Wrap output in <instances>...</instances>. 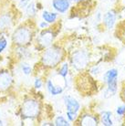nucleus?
I'll return each instance as SVG.
<instances>
[{
  "instance_id": "nucleus-1",
  "label": "nucleus",
  "mask_w": 125,
  "mask_h": 126,
  "mask_svg": "<svg viewBox=\"0 0 125 126\" xmlns=\"http://www.w3.org/2000/svg\"><path fill=\"white\" fill-rule=\"evenodd\" d=\"M93 56V51L89 45H79L68 52V60L71 69L77 74L86 71L94 63Z\"/></svg>"
},
{
  "instance_id": "nucleus-2",
  "label": "nucleus",
  "mask_w": 125,
  "mask_h": 126,
  "mask_svg": "<svg viewBox=\"0 0 125 126\" xmlns=\"http://www.w3.org/2000/svg\"><path fill=\"white\" fill-rule=\"evenodd\" d=\"M68 51L60 43H54L40 52L38 65L44 70L56 69L66 60Z\"/></svg>"
},
{
  "instance_id": "nucleus-3",
  "label": "nucleus",
  "mask_w": 125,
  "mask_h": 126,
  "mask_svg": "<svg viewBox=\"0 0 125 126\" xmlns=\"http://www.w3.org/2000/svg\"><path fill=\"white\" fill-rule=\"evenodd\" d=\"M43 103L38 96H29L24 99L19 108V116L22 124L26 122H36L40 119L43 112Z\"/></svg>"
},
{
  "instance_id": "nucleus-4",
  "label": "nucleus",
  "mask_w": 125,
  "mask_h": 126,
  "mask_svg": "<svg viewBox=\"0 0 125 126\" xmlns=\"http://www.w3.org/2000/svg\"><path fill=\"white\" fill-rule=\"evenodd\" d=\"M38 27L33 24L32 19H29L24 24L17 26L13 30L11 40L15 46H29L34 42L35 37L38 33Z\"/></svg>"
},
{
  "instance_id": "nucleus-5",
  "label": "nucleus",
  "mask_w": 125,
  "mask_h": 126,
  "mask_svg": "<svg viewBox=\"0 0 125 126\" xmlns=\"http://www.w3.org/2000/svg\"><path fill=\"white\" fill-rule=\"evenodd\" d=\"M73 83L75 84L76 89L79 93L87 96L92 95L95 92L97 93L99 90L103 88L101 82L91 77L87 71L77 73L75 76V80L73 79Z\"/></svg>"
},
{
  "instance_id": "nucleus-6",
  "label": "nucleus",
  "mask_w": 125,
  "mask_h": 126,
  "mask_svg": "<svg viewBox=\"0 0 125 126\" xmlns=\"http://www.w3.org/2000/svg\"><path fill=\"white\" fill-rule=\"evenodd\" d=\"M119 69L116 68H109L104 70L101 75V84L103 86L102 97L105 100L116 96L119 91Z\"/></svg>"
},
{
  "instance_id": "nucleus-7",
  "label": "nucleus",
  "mask_w": 125,
  "mask_h": 126,
  "mask_svg": "<svg viewBox=\"0 0 125 126\" xmlns=\"http://www.w3.org/2000/svg\"><path fill=\"white\" fill-rule=\"evenodd\" d=\"M57 24L58 23L51 25L49 28L46 29L38 31L33 42L35 45V50L41 52L45 48L50 47L51 45L55 43V40L60 30V29H56Z\"/></svg>"
},
{
  "instance_id": "nucleus-8",
  "label": "nucleus",
  "mask_w": 125,
  "mask_h": 126,
  "mask_svg": "<svg viewBox=\"0 0 125 126\" xmlns=\"http://www.w3.org/2000/svg\"><path fill=\"white\" fill-rule=\"evenodd\" d=\"M75 124L79 126H99L100 124L99 113L92 110H80Z\"/></svg>"
},
{
  "instance_id": "nucleus-9",
  "label": "nucleus",
  "mask_w": 125,
  "mask_h": 126,
  "mask_svg": "<svg viewBox=\"0 0 125 126\" xmlns=\"http://www.w3.org/2000/svg\"><path fill=\"white\" fill-rule=\"evenodd\" d=\"M120 11L115 7L109 8L107 11L103 13V16H102V21L100 26L104 28L106 30H112L116 28V26L118 24V20H119Z\"/></svg>"
},
{
  "instance_id": "nucleus-10",
  "label": "nucleus",
  "mask_w": 125,
  "mask_h": 126,
  "mask_svg": "<svg viewBox=\"0 0 125 126\" xmlns=\"http://www.w3.org/2000/svg\"><path fill=\"white\" fill-rule=\"evenodd\" d=\"M14 83V77L9 69H0V92L9 91Z\"/></svg>"
},
{
  "instance_id": "nucleus-11",
  "label": "nucleus",
  "mask_w": 125,
  "mask_h": 126,
  "mask_svg": "<svg viewBox=\"0 0 125 126\" xmlns=\"http://www.w3.org/2000/svg\"><path fill=\"white\" fill-rule=\"evenodd\" d=\"M62 102L64 104L66 111H72L79 113L81 110V104L77 98L70 94L62 95Z\"/></svg>"
},
{
  "instance_id": "nucleus-12",
  "label": "nucleus",
  "mask_w": 125,
  "mask_h": 126,
  "mask_svg": "<svg viewBox=\"0 0 125 126\" xmlns=\"http://www.w3.org/2000/svg\"><path fill=\"white\" fill-rule=\"evenodd\" d=\"M45 86H46V90L48 92V94L52 97H58L60 96L64 93V92L66 91L65 86L64 84H60L55 82L53 79L47 78L45 81Z\"/></svg>"
},
{
  "instance_id": "nucleus-13",
  "label": "nucleus",
  "mask_w": 125,
  "mask_h": 126,
  "mask_svg": "<svg viewBox=\"0 0 125 126\" xmlns=\"http://www.w3.org/2000/svg\"><path fill=\"white\" fill-rule=\"evenodd\" d=\"M72 3L70 0H52L51 8L60 15H65L71 8Z\"/></svg>"
},
{
  "instance_id": "nucleus-14",
  "label": "nucleus",
  "mask_w": 125,
  "mask_h": 126,
  "mask_svg": "<svg viewBox=\"0 0 125 126\" xmlns=\"http://www.w3.org/2000/svg\"><path fill=\"white\" fill-rule=\"evenodd\" d=\"M14 23V16L10 12L0 13V32H5L12 29Z\"/></svg>"
},
{
  "instance_id": "nucleus-15",
  "label": "nucleus",
  "mask_w": 125,
  "mask_h": 126,
  "mask_svg": "<svg viewBox=\"0 0 125 126\" xmlns=\"http://www.w3.org/2000/svg\"><path fill=\"white\" fill-rule=\"evenodd\" d=\"M28 47L29 46H16V55L20 61H28L33 57V50Z\"/></svg>"
},
{
  "instance_id": "nucleus-16",
  "label": "nucleus",
  "mask_w": 125,
  "mask_h": 126,
  "mask_svg": "<svg viewBox=\"0 0 125 126\" xmlns=\"http://www.w3.org/2000/svg\"><path fill=\"white\" fill-rule=\"evenodd\" d=\"M100 124L103 126H113L115 124V116L113 115V112L111 110H103L100 113Z\"/></svg>"
},
{
  "instance_id": "nucleus-17",
  "label": "nucleus",
  "mask_w": 125,
  "mask_h": 126,
  "mask_svg": "<svg viewBox=\"0 0 125 126\" xmlns=\"http://www.w3.org/2000/svg\"><path fill=\"white\" fill-rule=\"evenodd\" d=\"M59 16H60V14L57 13L56 11H51V10H47V9H43L41 11V18L42 20L47 22L49 25H54L58 23V20H59Z\"/></svg>"
},
{
  "instance_id": "nucleus-18",
  "label": "nucleus",
  "mask_w": 125,
  "mask_h": 126,
  "mask_svg": "<svg viewBox=\"0 0 125 126\" xmlns=\"http://www.w3.org/2000/svg\"><path fill=\"white\" fill-rule=\"evenodd\" d=\"M91 77H93L94 79H98L100 77H101V75L103 74V67L100 64V62H94L92 63L91 66L88 68V69L86 70Z\"/></svg>"
},
{
  "instance_id": "nucleus-19",
  "label": "nucleus",
  "mask_w": 125,
  "mask_h": 126,
  "mask_svg": "<svg viewBox=\"0 0 125 126\" xmlns=\"http://www.w3.org/2000/svg\"><path fill=\"white\" fill-rule=\"evenodd\" d=\"M70 70H71V68H70L69 60H66L56 69L57 74L60 76V77H61L62 79H64V80L69 76Z\"/></svg>"
},
{
  "instance_id": "nucleus-20",
  "label": "nucleus",
  "mask_w": 125,
  "mask_h": 126,
  "mask_svg": "<svg viewBox=\"0 0 125 126\" xmlns=\"http://www.w3.org/2000/svg\"><path fill=\"white\" fill-rule=\"evenodd\" d=\"M38 11H39V10H38V7H37V4H36V2H34V1L30 2V3L28 5V6L24 9V12H25L26 16L28 17V19L35 18V17L37 16V15H38Z\"/></svg>"
},
{
  "instance_id": "nucleus-21",
  "label": "nucleus",
  "mask_w": 125,
  "mask_h": 126,
  "mask_svg": "<svg viewBox=\"0 0 125 126\" xmlns=\"http://www.w3.org/2000/svg\"><path fill=\"white\" fill-rule=\"evenodd\" d=\"M54 126H70L72 125V123L69 122L67 117L60 114V115H57L53 120Z\"/></svg>"
},
{
  "instance_id": "nucleus-22",
  "label": "nucleus",
  "mask_w": 125,
  "mask_h": 126,
  "mask_svg": "<svg viewBox=\"0 0 125 126\" xmlns=\"http://www.w3.org/2000/svg\"><path fill=\"white\" fill-rule=\"evenodd\" d=\"M19 68H20V71L22 72V74L25 76H30L33 72V68L28 63V61H20Z\"/></svg>"
},
{
  "instance_id": "nucleus-23",
  "label": "nucleus",
  "mask_w": 125,
  "mask_h": 126,
  "mask_svg": "<svg viewBox=\"0 0 125 126\" xmlns=\"http://www.w3.org/2000/svg\"><path fill=\"white\" fill-rule=\"evenodd\" d=\"M116 35L117 38H119L120 40H122L125 44V21L119 23L116 26Z\"/></svg>"
},
{
  "instance_id": "nucleus-24",
  "label": "nucleus",
  "mask_w": 125,
  "mask_h": 126,
  "mask_svg": "<svg viewBox=\"0 0 125 126\" xmlns=\"http://www.w3.org/2000/svg\"><path fill=\"white\" fill-rule=\"evenodd\" d=\"M44 85V80H43V77L39 75H36L34 79V82H33V86H34V89L36 91H39L43 88Z\"/></svg>"
},
{
  "instance_id": "nucleus-25",
  "label": "nucleus",
  "mask_w": 125,
  "mask_h": 126,
  "mask_svg": "<svg viewBox=\"0 0 125 126\" xmlns=\"http://www.w3.org/2000/svg\"><path fill=\"white\" fill-rule=\"evenodd\" d=\"M115 114L118 119H123V117L125 116V102H123L121 105H118L115 108Z\"/></svg>"
},
{
  "instance_id": "nucleus-26",
  "label": "nucleus",
  "mask_w": 125,
  "mask_h": 126,
  "mask_svg": "<svg viewBox=\"0 0 125 126\" xmlns=\"http://www.w3.org/2000/svg\"><path fill=\"white\" fill-rule=\"evenodd\" d=\"M78 115L79 113H77V112H72V111H66L65 112V116L67 117V119L71 123H74L77 122L78 118Z\"/></svg>"
},
{
  "instance_id": "nucleus-27",
  "label": "nucleus",
  "mask_w": 125,
  "mask_h": 126,
  "mask_svg": "<svg viewBox=\"0 0 125 126\" xmlns=\"http://www.w3.org/2000/svg\"><path fill=\"white\" fill-rule=\"evenodd\" d=\"M8 46V40L6 37H0V54L3 53Z\"/></svg>"
},
{
  "instance_id": "nucleus-28",
  "label": "nucleus",
  "mask_w": 125,
  "mask_h": 126,
  "mask_svg": "<svg viewBox=\"0 0 125 126\" xmlns=\"http://www.w3.org/2000/svg\"><path fill=\"white\" fill-rule=\"evenodd\" d=\"M33 0H18V3H17V7H18L20 10H23L25 9L26 7L28 6V5L30 2H32Z\"/></svg>"
},
{
  "instance_id": "nucleus-29",
  "label": "nucleus",
  "mask_w": 125,
  "mask_h": 126,
  "mask_svg": "<svg viewBox=\"0 0 125 126\" xmlns=\"http://www.w3.org/2000/svg\"><path fill=\"white\" fill-rule=\"evenodd\" d=\"M120 98L122 101V102H125V81L122 83V85L120 87V92H119Z\"/></svg>"
},
{
  "instance_id": "nucleus-30",
  "label": "nucleus",
  "mask_w": 125,
  "mask_h": 126,
  "mask_svg": "<svg viewBox=\"0 0 125 126\" xmlns=\"http://www.w3.org/2000/svg\"><path fill=\"white\" fill-rule=\"evenodd\" d=\"M50 26L47 22H46V21H44V20H41V21H39V22L37 24V27L38 28V30H42V29H47V28H49Z\"/></svg>"
},
{
  "instance_id": "nucleus-31",
  "label": "nucleus",
  "mask_w": 125,
  "mask_h": 126,
  "mask_svg": "<svg viewBox=\"0 0 125 126\" xmlns=\"http://www.w3.org/2000/svg\"><path fill=\"white\" fill-rule=\"evenodd\" d=\"M102 16H103V13L101 11H97L95 13V16H94V18H95V22L97 24H101V21H102Z\"/></svg>"
},
{
  "instance_id": "nucleus-32",
  "label": "nucleus",
  "mask_w": 125,
  "mask_h": 126,
  "mask_svg": "<svg viewBox=\"0 0 125 126\" xmlns=\"http://www.w3.org/2000/svg\"><path fill=\"white\" fill-rule=\"evenodd\" d=\"M39 125H46V126H54L53 121L50 120H43L39 122Z\"/></svg>"
},
{
  "instance_id": "nucleus-33",
  "label": "nucleus",
  "mask_w": 125,
  "mask_h": 126,
  "mask_svg": "<svg viewBox=\"0 0 125 126\" xmlns=\"http://www.w3.org/2000/svg\"><path fill=\"white\" fill-rule=\"evenodd\" d=\"M86 0H70V2L72 4H79V3H82V2H84Z\"/></svg>"
},
{
  "instance_id": "nucleus-34",
  "label": "nucleus",
  "mask_w": 125,
  "mask_h": 126,
  "mask_svg": "<svg viewBox=\"0 0 125 126\" xmlns=\"http://www.w3.org/2000/svg\"><path fill=\"white\" fill-rule=\"evenodd\" d=\"M3 125H6V122L0 118V126H3Z\"/></svg>"
},
{
  "instance_id": "nucleus-35",
  "label": "nucleus",
  "mask_w": 125,
  "mask_h": 126,
  "mask_svg": "<svg viewBox=\"0 0 125 126\" xmlns=\"http://www.w3.org/2000/svg\"><path fill=\"white\" fill-rule=\"evenodd\" d=\"M103 1H105V2H109V3H111V2L115 1V0H103Z\"/></svg>"
},
{
  "instance_id": "nucleus-36",
  "label": "nucleus",
  "mask_w": 125,
  "mask_h": 126,
  "mask_svg": "<svg viewBox=\"0 0 125 126\" xmlns=\"http://www.w3.org/2000/svg\"><path fill=\"white\" fill-rule=\"evenodd\" d=\"M122 124H123V125H125V116L123 117V119H122Z\"/></svg>"
},
{
  "instance_id": "nucleus-37",
  "label": "nucleus",
  "mask_w": 125,
  "mask_h": 126,
  "mask_svg": "<svg viewBox=\"0 0 125 126\" xmlns=\"http://www.w3.org/2000/svg\"><path fill=\"white\" fill-rule=\"evenodd\" d=\"M1 116H2V113H1V111H0V118H1Z\"/></svg>"
},
{
  "instance_id": "nucleus-38",
  "label": "nucleus",
  "mask_w": 125,
  "mask_h": 126,
  "mask_svg": "<svg viewBox=\"0 0 125 126\" xmlns=\"http://www.w3.org/2000/svg\"><path fill=\"white\" fill-rule=\"evenodd\" d=\"M123 69H124V71H125V65H124V67H123Z\"/></svg>"
}]
</instances>
